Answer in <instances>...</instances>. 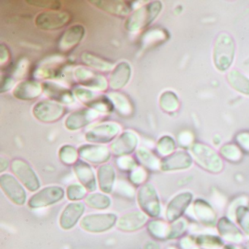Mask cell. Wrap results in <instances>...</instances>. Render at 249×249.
I'll list each match as a JSON object with an SVG mask.
<instances>
[{
  "label": "cell",
  "instance_id": "obj_1",
  "mask_svg": "<svg viewBox=\"0 0 249 249\" xmlns=\"http://www.w3.org/2000/svg\"><path fill=\"white\" fill-rule=\"evenodd\" d=\"M194 161L198 167L211 174H218L224 170V160L212 147L202 142H195L189 148Z\"/></svg>",
  "mask_w": 249,
  "mask_h": 249
},
{
  "label": "cell",
  "instance_id": "obj_2",
  "mask_svg": "<svg viewBox=\"0 0 249 249\" xmlns=\"http://www.w3.org/2000/svg\"><path fill=\"white\" fill-rule=\"evenodd\" d=\"M161 8V2L154 1L134 10L125 21V29L131 33L144 30L157 18Z\"/></svg>",
  "mask_w": 249,
  "mask_h": 249
},
{
  "label": "cell",
  "instance_id": "obj_3",
  "mask_svg": "<svg viewBox=\"0 0 249 249\" xmlns=\"http://www.w3.org/2000/svg\"><path fill=\"white\" fill-rule=\"evenodd\" d=\"M235 54V44L232 37L226 33L217 36L213 47V62L221 72L227 71L232 65Z\"/></svg>",
  "mask_w": 249,
  "mask_h": 249
},
{
  "label": "cell",
  "instance_id": "obj_4",
  "mask_svg": "<svg viewBox=\"0 0 249 249\" xmlns=\"http://www.w3.org/2000/svg\"><path fill=\"white\" fill-rule=\"evenodd\" d=\"M138 205L148 217L157 218L161 213V204L158 191L152 183L141 185L137 194Z\"/></svg>",
  "mask_w": 249,
  "mask_h": 249
},
{
  "label": "cell",
  "instance_id": "obj_5",
  "mask_svg": "<svg viewBox=\"0 0 249 249\" xmlns=\"http://www.w3.org/2000/svg\"><path fill=\"white\" fill-rule=\"evenodd\" d=\"M185 215H190L195 221L207 227H216L219 218L213 205L203 198H195Z\"/></svg>",
  "mask_w": 249,
  "mask_h": 249
},
{
  "label": "cell",
  "instance_id": "obj_6",
  "mask_svg": "<svg viewBox=\"0 0 249 249\" xmlns=\"http://www.w3.org/2000/svg\"><path fill=\"white\" fill-rule=\"evenodd\" d=\"M74 94L88 108L96 110L101 114L110 113L114 109L108 96L103 95L97 91L78 87L74 90Z\"/></svg>",
  "mask_w": 249,
  "mask_h": 249
},
{
  "label": "cell",
  "instance_id": "obj_7",
  "mask_svg": "<svg viewBox=\"0 0 249 249\" xmlns=\"http://www.w3.org/2000/svg\"><path fill=\"white\" fill-rule=\"evenodd\" d=\"M195 199V195L191 191H183L176 194L166 206V220L172 223L184 216Z\"/></svg>",
  "mask_w": 249,
  "mask_h": 249
},
{
  "label": "cell",
  "instance_id": "obj_8",
  "mask_svg": "<svg viewBox=\"0 0 249 249\" xmlns=\"http://www.w3.org/2000/svg\"><path fill=\"white\" fill-rule=\"evenodd\" d=\"M74 78L81 87L93 91H104L108 87V81L104 75L87 67H78L74 70Z\"/></svg>",
  "mask_w": 249,
  "mask_h": 249
},
{
  "label": "cell",
  "instance_id": "obj_9",
  "mask_svg": "<svg viewBox=\"0 0 249 249\" xmlns=\"http://www.w3.org/2000/svg\"><path fill=\"white\" fill-rule=\"evenodd\" d=\"M115 213H91L85 215L80 222V226L85 231L101 233L113 228L117 221Z\"/></svg>",
  "mask_w": 249,
  "mask_h": 249
},
{
  "label": "cell",
  "instance_id": "obj_10",
  "mask_svg": "<svg viewBox=\"0 0 249 249\" xmlns=\"http://www.w3.org/2000/svg\"><path fill=\"white\" fill-rule=\"evenodd\" d=\"M13 173L30 192H34L40 187V181L33 167L27 161L15 159L11 164Z\"/></svg>",
  "mask_w": 249,
  "mask_h": 249
},
{
  "label": "cell",
  "instance_id": "obj_11",
  "mask_svg": "<svg viewBox=\"0 0 249 249\" xmlns=\"http://www.w3.org/2000/svg\"><path fill=\"white\" fill-rule=\"evenodd\" d=\"M33 113L40 122L53 123L63 117L66 113V108L64 105L53 100H43L34 106Z\"/></svg>",
  "mask_w": 249,
  "mask_h": 249
},
{
  "label": "cell",
  "instance_id": "obj_12",
  "mask_svg": "<svg viewBox=\"0 0 249 249\" xmlns=\"http://www.w3.org/2000/svg\"><path fill=\"white\" fill-rule=\"evenodd\" d=\"M194 163L190 152L185 149L176 150L173 154L161 159L160 170L164 173L186 171L192 168Z\"/></svg>",
  "mask_w": 249,
  "mask_h": 249
},
{
  "label": "cell",
  "instance_id": "obj_13",
  "mask_svg": "<svg viewBox=\"0 0 249 249\" xmlns=\"http://www.w3.org/2000/svg\"><path fill=\"white\" fill-rule=\"evenodd\" d=\"M71 20V14L67 11H47L37 16L36 25L40 30L52 31L66 27Z\"/></svg>",
  "mask_w": 249,
  "mask_h": 249
},
{
  "label": "cell",
  "instance_id": "obj_14",
  "mask_svg": "<svg viewBox=\"0 0 249 249\" xmlns=\"http://www.w3.org/2000/svg\"><path fill=\"white\" fill-rule=\"evenodd\" d=\"M65 195V190L61 186H47L33 195L29 199L28 205L31 208L50 206L60 202Z\"/></svg>",
  "mask_w": 249,
  "mask_h": 249
},
{
  "label": "cell",
  "instance_id": "obj_15",
  "mask_svg": "<svg viewBox=\"0 0 249 249\" xmlns=\"http://www.w3.org/2000/svg\"><path fill=\"white\" fill-rule=\"evenodd\" d=\"M121 126L115 122H106L94 126L86 133L85 138L88 142L94 144L108 143L119 135Z\"/></svg>",
  "mask_w": 249,
  "mask_h": 249
},
{
  "label": "cell",
  "instance_id": "obj_16",
  "mask_svg": "<svg viewBox=\"0 0 249 249\" xmlns=\"http://www.w3.org/2000/svg\"><path fill=\"white\" fill-rule=\"evenodd\" d=\"M0 187L16 205H24L27 202V195L25 189L13 175L10 173L1 175Z\"/></svg>",
  "mask_w": 249,
  "mask_h": 249
},
{
  "label": "cell",
  "instance_id": "obj_17",
  "mask_svg": "<svg viewBox=\"0 0 249 249\" xmlns=\"http://www.w3.org/2000/svg\"><path fill=\"white\" fill-rule=\"evenodd\" d=\"M78 150L83 160L93 164H106L111 158L110 148L102 144H85Z\"/></svg>",
  "mask_w": 249,
  "mask_h": 249
},
{
  "label": "cell",
  "instance_id": "obj_18",
  "mask_svg": "<svg viewBox=\"0 0 249 249\" xmlns=\"http://www.w3.org/2000/svg\"><path fill=\"white\" fill-rule=\"evenodd\" d=\"M139 138L132 131H125L113 141L110 145V151L116 157L129 156L136 150Z\"/></svg>",
  "mask_w": 249,
  "mask_h": 249
},
{
  "label": "cell",
  "instance_id": "obj_19",
  "mask_svg": "<svg viewBox=\"0 0 249 249\" xmlns=\"http://www.w3.org/2000/svg\"><path fill=\"white\" fill-rule=\"evenodd\" d=\"M65 63V58L53 56L40 62L35 71V78L37 79L50 80L59 76Z\"/></svg>",
  "mask_w": 249,
  "mask_h": 249
},
{
  "label": "cell",
  "instance_id": "obj_20",
  "mask_svg": "<svg viewBox=\"0 0 249 249\" xmlns=\"http://www.w3.org/2000/svg\"><path fill=\"white\" fill-rule=\"evenodd\" d=\"M216 228L224 241L225 240L232 244H239L243 242L244 234L235 221L229 217L224 215L218 218Z\"/></svg>",
  "mask_w": 249,
  "mask_h": 249
},
{
  "label": "cell",
  "instance_id": "obj_21",
  "mask_svg": "<svg viewBox=\"0 0 249 249\" xmlns=\"http://www.w3.org/2000/svg\"><path fill=\"white\" fill-rule=\"evenodd\" d=\"M85 33V28L81 24L69 27L59 37L58 49L62 53H69L82 41Z\"/></svg>",
  "mask_w": 249,
  "mask_h": 249
},
{
  "label": "cell",
  "instance_id": "obj_22",
  "mask_svg": "<svg viewBox=\"0 0 249 249\" xmlns=\"http://www.w3.org/2000/svg\"><path fill=\"white\" fill-rule=\"evenodd\" d=\"M43 92L51 100L62 105H70L75 103L74 92L57 83L46 81L42 84Z\"/></svg>",
  "mask_w": 249,
  "mask_h": 249
},
{
  "label": "cell",
  "instance_id": "obj_23",
  "mask_svg": "<svg viewBox=\"0 0 249 249\" xmlns=\"http://www.w3.org/2000/svg\"><path fill=\"white\" fill-rule=\"evenodd\" d=\"M101 116L92 109L86 108L76 110L70 114L65 120V126L71 131H76L85 127Z\"/></svg>",
  "mask_w": 249,
  "mask_h": 249
},
{
  "label": "cell",
  "instance_id": "obj_24",
  "mask_svg": "<svg viewBox=\"0 0 249 249\" xmlns=\"http://www.w3.org/2000/svg\"><path fill=\"white\" fill-rule=\"evenodd\" d=\"M148 216L142 211H133L122 215L117 221V227L123 231H135L146 224Z\"/></svg>",
  "mask_w": 249,
  "mask_h": 249
},
{
  "label": "cell",
  "instance_id": "obj_25",
  "mask_svg": "<svg viewBox=\"0 0 249 249\" xmlns=\"http://www.w3.org/2000/svg\"><path fill=\"white\" fill-rule=\"evenodd\" d=\"M85 204L82 202H74L68 204L62 211L59 224L64 230L73 228L85 211Z\"/></svg>",
  "mask_w": 249,
  "mask_h": 249
},
{
  "label": "cell",
  "instance_id": "obj_26",
  "mask_svg": "<svg viewBox=\"0 0 249 249\" xmlns=\"http://www.w3.org/2000/svg\"><path fill=\"white\" fill-rule=\"evenodd\" d=\"M132 75V68L126 62H122L118 64L109 76L108 86L113 91L122 89L129 83Z\"/></svg>",
  "mask_w": 249,
  "mask_h": 249
},
{
  "label": "cell",
  "instance_id": "obj_27",
  "mask_svg": "<svg viewBox=\"0 0 249 249\" xmlns=\"http://www.w3.org/2000/svg\"><path fill=\"white\" fill-rule=\"evenodd\" d=\"M91 3L102 11H106L112 15L117 17H129L133 11L134 5L128 1H110L100 0L90 1Z\"/></svg>",
  "mask_w": 249,
  "mask_h": 249
},
{
  "label": "cell",
  "instance_id": "obj_28",
  "mask_svg": "<svg viewBox=\"0 0 249 249\" xmlns=\"http://www.w3.org/2000/svg\"><path fill=\"white\" fill-rule=\"evenodd\" d=\"M43 91V86L38 81L26 80L17 84L13 94L18 100L30 101L40 97Z\"/></svg>",
  "mask_w": 249,
  "mask_h": 249
},
{
  "label": "cell",
  "instance_id": "obj_29",
  "mask_svg": "<svg viewBox=\"0 0 249 249\" xmlns=\"http://www.w3.org/2000/svg\"><path fill=\"white\" fill-rule=\"evenodd\" d=\"M73 170L80 183L88 192H93L97 189L95 174L88 162L84 160H78L74 164Z\"/></svg>",
  "mask_w": 249,
  "mask_h": 249
},
{
  "label": "cell",
  "instance_id": "obj_30",
  "mask_svg": "<svg viewBox=\"0 0 249 249\" xmlns=\"http://www.w3.org/2000/svg\"><path fill=\"white\" fill-rule=\"evenodd\" d=\"M97 180L102 192L111 193L116 180V169L111 164H102L97 169Z\"/></svg>",
  "mask_w": 249,
  "mask_h": 249
},
{
  "label": "cell",
  "instance_id": "obj_31",
  "mask_svg": "<svg viewBox=\"0 0 249 249\" xmlns=\"http://www.w3.org/2000/svg\"><path fill=\"white\" fill-rule=\"evenodd\" d=\"M81 60L88 68L100 72H109L113 69V64L111 62L90 52H84L81 55Z\"/></svg>",
  "mask_w": 249,
  "mask_h": 249
},
{
  "label": "cell",
  "instance_id": "obj_32",
  "mask_svg": "<svg viewBox=\"0 0 249 249\" xmlns=\"http://www.w3.org/2000/svg\"><path fill=\"white\" fill-rule=\"evenodd\" d=\"M109 98L113 103L114 109L117 110L122 116H129L133 113V105L131 103L128 97L122 93L113 91L110 93Z\"/></svg>",
  "mask_w": 249,
  "mask_h": 249
},
{
  "label": "cell",
  "instance_id": "obj_33",
  "mask_svg": "<svg viewBox=\"0 0 249 249\" xmlns=\"http://www.w3.org/2000/svg\"><path fill=\"white\" fill-rule=\"evenodd\" d=\"M137 158L142 167L151 171H158L161 167V160L150 150L145 148H138Z\"/></svg>",
  "mask_w": 249,
  "mask_h": 249
},
{
  "label": "cell",
  "instance_id": "obj_34",
  "mask_svg": "<svg viewBox=\"0 0 249 249\" xmlns=\"http://www.w3.org/2000/svg\"><path fill=\"white\" fill-rule=\"evenodd\" d=\"M227 81L234 89L241 94L249 95V79L237 70H232L227 74Z\"/></svg>",
  "mask_w": 249,
  "mask_h": 249
},
{
  "label": "cell",
  "instance_id": "obj_35",
  "mask_svg": "<svg viewBox=\"0 0 249 249\" xmlns=\"http://www.w3.org/2000/svg\"><path fill=\"white\" fill-rule=\"evenodd\" d=\"M148 232L154 238L164 240L168 239L170 223L161 219H153L147 225Z\"/></svg>",
  "mask_w": 249,
  "mask_h": 249
},
{
  "label": "cell",
  "instance_id": "obj_36",
  "mask_svg": "<svg viewBox=\"0 0 249 249\" xmlns=\"http://www.w3.org/2000/svg\"><path fill=\"white\" fill-rule=\"evenodd\" d=\"M219 154L223 160L230 163H237L243 160V152L235 142H228L221 145Z\"/></svg>",
  "mask_w": 249,
  "mask_h": 249
},
{
  "label": "cell",
  "instance_id": "obj_37",
  "mask_svg": "<svg viewBox=\"0 0 249 249\" xmlns=\"http://www.w3.org/2000/svg\"><path fill=\"white\" fill-rule=\"evenodd\" d=\"M167 39V33L162 29H152L143 35L141 40L142 49H148Z\"/></svg>",
  "mask_w": 249,
  "mask_h": 249
},
{
  "label": "cell",
  "instance_id": "obj_38",
  "mask_svg": "<svg viewBox=\"0 0 249 249\" xmlns=\"http://www.w3.org/2000/svg\"><path fill=\"white\" fill-rule=\"evenodd\" d=\"M195 240L202 249H221L224 246V240L220 236L213 234H199Z\"/></svg>",
  "mask_w": 249,
  "mask_h": 249
},
{
  "label": "cell",
  "instance_id": "obj_39",
  "mask_svg": "<svg viewBox=\"0 0 249 249\" xmlns=\"http://www.w3.org/2000/svg\"><path fill=\"white\" fill-rule=\"evenodd\" d=\"M85 202L89 208L96 210H106L111 205L110 196L102 193H91L85 198Z\"/></svg>",
  "mask_w": 249,
  "mask_h": 249
},
{
  "label": "cell",
  "instance_id": "obj_40",
  "mask_svg": "<svg viewBox=\"0 0 249 249\" xmlns=\"http://www.w3.org/2000/svg\"><path fill=\"white\" fill-rule=\"evenodd\" d=\"M233 220L243 234L249 237V205H240L236 209Z\"/></svg>",
  "mask_w": 249,
  "mask_h": 249
},
{
  "label": "cell",
  "instance_id": "obj_41",
  "mask_svg": "<svg viewBox=\"0 0 249 249\" xmlns=\"http://www.w3.org/2000/svg\"><path fill=\"white\" fill-rule=\"evenodd\" d=\"M160 105L164 111L173 113L179 107V100L177 95L173 91H164L160 97Z\"/></svg>",
  "mask_w": 249,
  "mask_h": 249
},
{
  "label": "cell",
  "instance_id": "obj_42",
  "mask_svg": "<svg viewBox=\"0 0 249 249\" xmlns=\"http://www.w3.org/2000/svg\"><path fill=\"white\" fill-rule=\"evenodd\" d=\"M177 143L174 138L169 135H164L160 138L157 143V151L159 155L164 157H167L176 151Z\"/></svg>",
  "mask_w": 249,
  "mask_h": 249
},
{
  "label": "cell",
  "instance_id": "obj_43",
  "mask_svg": "<svg viewBox=\"0 0 249 249\" xmlns=\"http://www.w3.org/2000/svg\"><path fill=\"white\" fill-rule=\"evenodd\" d=\"M78 150L71 145H65L59 151L60 161L66 165H74L78 161Z\"/></svg>",
  "mask_w": 249,
  "mask_h": 249
},
{
  "label": "cell",
  "instance_id": "obj_44",
  "mask_svg": "<svg viewBox=\"0 0 249 249\" xmlns=\"http://www.w3.org/2000/svg\"><path fill=\"white\" fill-rule=\"evenodd\" d=\"M188 228L189 222L187 218L184 216L176 220L174 222L170 223V230L167 240H174L182 237L187 231Z\"/></svg>",
  "mask_w": 249,
  "mask_h": 249
},
{
  "label": "cell",
  "instance_id": "obj_45",
  "mask_svg": "<svg viewBox=\"0 0 249 249\" xmlns=\"http://www.w3.org/2000/svg\"><path fill=\"white\" fill-rule=\"evenodd\" d=\"M87 192L88 191L82 184L72 183L67 189V197L69 200L76 202L87 197Z\"/></svg>",
  "mask_w": 249,
  "mask_h": 249
},
{
  "label": "cell",
  "instance_id": "obj_46",
  "mask_svg": "<svg viewBox=\"0 0 249 249\" xmlns=\"http://www.w3.org/2000/svg\"><path fill=\"white\" fill-rule=\"evenodd\" d=\"M147 178H148V173L146 169L143 167L138 166L137 168L129 173V180L131 183L136 186H140L146 183Z\"/></svg>",
  "mask_w": 249,
  "mask_h": 249
},
{
  "label": "cell",
  "instance_id": "obj_47",
  "mask_svg": "<svg viewBox=\"0 0 249 249\" xmlns=\"http://www.w3.org/2000/svg\"><path fill=\"white\" fill-rule=\"evenodd\" d=\"M116 165L122 171L132 172L138 167L136 160L129 156L120 157L116 160Z\"/></svg>",
  "mask_w": 249,
  "mask_h": 249
},
{
  "label": "cell",
  "instance_id": "obj_48",
  "mask_svg": "<svg viewBox=\"0 0 249 249\" xmlns=\"http://www.w3.org/2000/svg\"><path fill=\"white\" fill-rule=\"evenodd\" d=\"M27 3L33 6L45 8L51 11H59L62 4L57 0H36V1H27Z\"/></svg>",
  "mask_w": 249,
  "mask_h": 249
},
{
  "label": "cell",
  "instance_id": "obj_49",
  "mask_svg": "<svg viewBox=\"0 0 249 249\" xmlns=\"http://www.w3.org/2000/svg\"><path fill=\"white\" fill-rule=\"evenodd\" d=\"M249 205V198L246 196H237L235 199H233V201H231L227 207L226 216L229 217V218L233 220L236 209L240 205Z\"/></svg>",
  "mask_w": 249,
  "mask_h": 249
},
{
  "label": "cell",
  "instance_id": "obj_50",
  "mask_svg": "<svg viewBox=\"0 0 249 249\" xmlns=\"http://www.w3.org/2000/svg\"><path fill=\"white\" fill-rule=\"evenodd\" d=\"M235 143L238 145L239 148L243 151V153L249 154V132L243 131L239 132L234 138Z\"/></svg>",
  "mask_w": 249,
  "mask_h": 249
},
{
  "label": "cell",
  "instance_id": "obj_51",
  "mask_svg": "<svg viewBox=\"0 0 249 249\" xmlns=\"http://www.w3.org/2000/svg\"><path fill=\"white\" fill-rule=\"evenodd\" d=\"M193 141V135L192 132H187V131L182 132L178 137V142L180 146L183 147V148H190V147L195 143Z\"/></svg>",
  "mask_w": 249,
  "mask_h": 249
},
{
  "label": "cell",
  "instance_id": "obj_52",
  "mask_svg": "<svg viewBox=\"0 0 249 249\" xmlns=\"http://www.w3.org/2000/svg\"><path fill=\"white\" fill-rule=\"evenodd\" d=\"M27 68H28V62L26 59H22V60L20 61L19 63L16 68L15 72H14L15 78H18V79L22 78L26 75Z\"/></svg>",
  "mask_w": 249,
  "mask_h": 249
},
{
  "label": "cell",
  "instance_id": "obj_53",
  "mask_svg": "<svg viewBox=\"0 0 249 249\" xmlns=\"http://www.w3.org/2000/svg\"><path fill=\"white\" fill-rule=\"evenodd\" d=\"M11 59V53H10L9 49H8L7 46L4 44H1L0 47V63L1 66L3 67L4 65L8 63Z\"/></svg>",
  "mask_w": 249,
  "mask_h": 249
},
{
  "label": "cell",
  "instance_id": "obj_54",
  "mask_svg": "<svg viewBox=\"0 0 249 249\" xmlns=\"http://www.w3.org/2000/svg\"><path fill=\"white\" fill-rule=\"evenodd\" d=\"M15 84V81L14 78L9 76L2 77V82H1V92H6L9 91Z\"/></svg>",
  "mask_w": 249,
  "mask_h": 249
},
{
  "label": "cell",
  "instance_id": "obj_55",
  "mask_svg": "<svg viewBox=\"0 0 249 249\" xmlns=\"http://www.w3.org/2000/svg\"><path fill=\"white\" fill-rule=\"evenodd\" d=\"M9 165V160L5 157H1V158H0V173H3L5 170L8 169Z\"/></svg>",
  "mask_w": 249,
  "mask_h": 249
},
{
  "label": "cell",
  "instance_id": "obj_56",
  "mask_svg": "<svg viewBox=\"0 0 249 249\" xmlns=\"http://www.w3.org/2000/svg\"><path fill=\"white\" fill-rule=\"evenodd\" d=\"M143 249H160V246L156 242L149 241L145 245Z\"/></svg>",
  "mask_w": 249,
  "mask_h": 249
},
{
  "label": "cell",
  "instance_id": "obj_57",
  "mask_svg": "<svg viewBox=\"0 0 249 249\" xmlns=\"http://www.w3.org/2000/svg\"><path fill=\"white\" fill-rule=\"evenodd\" d=\"M221 249H237V248H236V246H234V245L227 244L224 245Z\"/></svg>",
  "mask_w": 249,
  "mask_h": 249
},
{
  "label": "cell",
  "instance_id": "obj_58",
  "mask_svg": "<svg viewBox=\"0 0 249 249\" xmlns=\"http://www.w3.org/2000/svg\"><path fill=\"white\" fill-rule=\"evenodd\" d=\"M166 249H178L177 247H176V246H168V247Z\"/></svg>",
  "mask_w": 249,
  "mask_h": 249
}]
</instances>
